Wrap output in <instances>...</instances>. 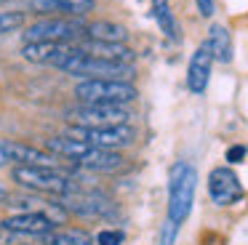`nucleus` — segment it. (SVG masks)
Masks as SVG:
<instances>
[{"label":"nucleus","instance_id":"5701e85b","mask_svg":"<svg viewBox=\"0 0 248 245\" xmlns=\"http://www.w3.org/2000/svg\"><path fill=\"white\" fill-rule=\"evenodd\" d=\"M176 232H179V227L173 221H168L166 218V224H163V229H160V245H173V240H176Z\"/></svg>","mask_w":248,"mask_h":245},{"label":"nucleus","instance_id":"9d476101","mask_svg":"<svg viewBox=\"0 0 248 245\" xmlns=\"http://www.w3.org/2000/svg\"><path fill=\"white\" fill-rule=\"evenodd\" d=\"M214 61H216L214 51H211L208 40H203L198 48H195L192 59H189V64H187V88H189V93H195V96L205 93Z\"/></svg>","mask_w":248,"mask_h":245},{"label":"nucleus","instance_id":"6e6552de","mask_svg":"<svg viewBox=\"0 0 248 245\" xmlns=\"http://www.w3.org/2000/svg\"><path fill=\"white\" fill-rule=\"evenodd\" d=\"M3 227L16 232L19 237H46V234L56 232V218L43 211H22L14 216L3 218Z\"/></svg>","mask_w":248,"mask_h":245},{"label":"nucleus","instance_id":"4be33fe9","mask_svg":"<svg viewBox=\"0 0 248 245\" xmlns=\"http://www.w3.org/2000/svg\"><path fill=\"white\" fill-rule=\"evenodd\" d=\"M246 154H248V149L243 147V144H235V147H230L224 152V160L230 165H237V163H243V160H246Z\"/></svg>","mask_w":248,"mask_h":245},{"label":"nucleus","instance_id":"39448f33","mask_svg":"<svg viewBox=\"0 0 248 245\" xmlns=\"http://www.w3.org/2000/svg\"><path fill=\"white\" fill-rule=\"evenodd\" d=\"M64 117L72 125L80 128H112V125H128L131 112L125 107L112 104H78L64 112Z\"/></svg>","mask_w":248,"mask_h":245},{"label":"nucleus","instance_id":"dca6fc26","mask_svg":"<svg viewBox=\"0 0 248 245\" xmlns=\"http://www.w3.org/2000/svg\"><path fill=\"white\" fill-rule=\"evenodd\" d=\"M88 40H96V43H125L128 40V32H125L123 24H115V21H91L86 30Z\"/></svg>","mask_w":248,"mask_h":245},{"label":"nucleus","instance_id":"f257e3e1","mask_svg":"<svg viewBox=\"0 0 248 245\" xmlns=\"http://www.w3.org/2000/svg\"><path fill=\"white\" fill-rule=\"evenodd\" d=\"M195 189H198V168L192 163H179L171 165L168 170V205H166V218L182 227L192 213L195 202Z\"/></svg>","mask_w":248,"mask_h":245},{"label":"nucleus","instance_id":"6ab92c4d","mask_svg":"<svg viewBox=\"0 0 248 245\" xmlns=\"http://www.w3.org/2000/svg\"><path fill=\"white\" fill-rule=\"evenodd\" d=\"M46 245H96V240L88 237L80 229H67V232H51L46 234Z\"/></svg>","mask_w":248,"mask_h":245},{"label":"nucleus","instance_id":"7ed1b4c3","mask_svg":"<svg viewBox=\"0 0 248 245\" xmlns=\"http://www.w3.org/2000/svg\"><path fill=\"white\" fill-rule=\"evenodd\" d=\"M139 96L134 83L128 80H104V77H88L75 85V99L80 104H112L125 107Z\"/></svg>","mask_w":248,"mask_h":245},{"label":"nucleus","instance_id":"412c9836","mask_svg":"<svg viewBox=\"0 0 248 245\" xmlns=\"http://www.w3.org/2000/svg\"><path fill=\"white\" fill-rule=\"evenodd\" d=\"M93 240H96V245H123L125 234L120 229H102Z\"/></svg>","mask_w":248,"mask_h":245},{"label":"nucleus","instance_id":"20e7f679","mask_svg":"<svg viewBox=\"0 0 248 245\" xmlns=\"http://www.w3.org/2000/svg\"><path fill=\"white\" fill-rule=\"evenodd\" d=\"M11 179L19 186L32 192H46V195H56L64 197L70 192L78 189V184L72 181V176L67 170L59 168H35V165H14L11 168Z\"/></svg>","mask_w":248,"mask_h":245},{"label":"nucleus","instance_id":"1a4fd4ad","mask_svg":"<svg viewBox=\"0 0 248 245\" xmlns=\"http://www.w3.org/2000/svg\"><path fill=\"white\" fill-rule=\"evenodd\" d=\"M62 205H64V211L70 213H78V216H107V213L115 211L112 200H109L107 195H102V192H83V189H75L70 192V195L62 197Z\"/></svg>","mask_w":248,"mask_h":245},{"label":"nucleus","instance_id":"f03ea898","mask_svg":"<svg viewBox=\"0 0 248 245\" xmlns=\"http://www.w3.org/2000/svg\"><path fill=\"white\" fill-rule=\"evenodd\" d=\"M88 24H83L75 16H46L24 30V43H67L78 46L86 40Z\"/></svg>","mask_w":248,"mask_h":245},{"label":"nucleus","instance_id":"4468645a","mask_svg":"<svg viewBox=\"0 0 248 245\" xmlns=\"http://www.w3.org/2000/svg\"><path fill=\"white\" fill-rule=\"evenodd\" d=\"M83 51H88L91 56L99 59H107V61H120V64H134L136 53L134 48H128L125 43H96V40H86V43H78Z\"/></svg>","mask_w":248,"mask_h":245},{"label":"nucleus","instance_id":"b1692460","mask_svg":"<svg viewBox=\"0 0 248 245\" xmlns=\"http://www.w3.org/2000/svg\"><path fill=\"white\" fill-rule=\"evenodd\" d=\"M195 5H198V14L203 16V19H211L216 11V3L214 0H195Z\"/></svg>","mask_w":248,"mask_h":245},{"label":"nucleus","instance_id":"423d86ee","mask_svg":"<svg viewBox=\"0 0 248 245\" xmlns=\"http://www.w3.org/2000/svg\"><path fill=\"white\" fill-rule=\"evenodd\" d=\"M64 136L86 141L96 149H123L128 144H134L136 131L131 125H112V128H80V125H70L64 131Z\"/></svg>","mask_w":248,"mask_h":245},{"label":"nucleus","instance_id":"9b49d317","mask_svg":"<svg viewBox=\"0 0 248 245\" xmlns=\"http://www.w3.org/2000/svg\"><path fill=\"white\" fill-rule=\"evenodd\" d=\"M6 147V154L11 163L16 165H35V168H62V157L51 154L48 149H38V147H30V144H19V141H3Z\"/></svg>","mask_w":248,"mask_h":245},{"label":"nucleus","instance_id":"a211bd4d","mask_svg":"<svg viewBox=\"0 0 248 245\" xmlns=\"http://www.w3.org/2000/svg\"><path fill=\"white\" fill-rule=\"evenodd\" d=\"M152 16H155L157 27H160V32L168 40H179V27L171 8H168V0H152Z\"/></svg>","mask_w":248,"mask_h":245},{"label":"nucleus","instance_id":"393cba45","mask_svg":"<svg viewBox=\"0 0 248 245\" xmlns=\"http://www.w3.org/2000/svg\"><path fill=\"white\" fill-rule=\"evenodd\" d=\"M0 245H22V243H19L16 232H11V229H6L3 224H0Z\"/></svg>","mask_w":248,"mask_h":245},{"label":"nucleus","instance_id":"0eeeda50","mask_svg":"<svg viewBox=\"0 0 248 245\" xmlns=\"http://www.w3.org/2000/svg\"><path fill=\"white\" fill-rule=\"evenodd\" d=\"M208 195L216 205L227 208V205H235L237 200H243L246 189H243L235 170L227 168V165H219L208 173Z\"/></svg>","mask_w":248,"mask_h":245},{"label":"nucleus","instance_id":"a878e982","mask_svg":"<svg viewBox=\"0 0 248 245\" xmlns=\"http://www.w3.org/2000/svg\"><path fill=\"white\" fill-rule=\"evenodd\" d=\"M8 163H11V160H8L6 147H3V141H0V168H3V165H8Z\"/></svg>","mask_w":248,"mask_h":245},{"label":"nucleus","instance_id":"f3484780","mask_svg":"<svg viewBox=\"0 0 248 245\" xmlns=\"http://www.w3.org/2000/svg\"><path fill=\"white\" fill-rule=\"evenodd\" d=\"M208 46L214 51V59L221 64H230L232 61V37H230V30L221 24H214L208 30Z\"/></svg>","mask_w":248,"mask_h":245},{"label":"nucleus","instance_id":"bb28decb","mask_svg":"<svg viewBox=\"0 0 248 245\" xmlns=\"http://www.w3.org/2000/svg\"><path fill=\"white\" fill-rule=\"evenodd\" d=\"M11 200V197H8V189H3V186H0V205H3V202H8Z\"/></svg>","mask_w":248,"mask_h":245},{"label":"nucleus","instance_id":"f8f14e48","mask_svg":"<svg viewBox=\"0 0 248 245\" xmlns=\"http://www.w3.org/2000/svg\"><path fill=\"white\" fill-rule=\"evenodd\" d=\"M35 14L46 16H86L96 8V0H30Z\"/></svg>","mask_w":248,"mask_h":245},{"label":"nucleus","instance_id":"aec40b11","mask_svg":"<svg viewBox=\"0 0 248 245\" xmlns=\"http://www.w3.org/2000/svg\"><path fill=\"white\" fill-rule=\"evenodd\" d=\"M24 21H27L24 11H0V35H8V32L22 30Z\"/></svg>","mask_w":248,"mask_h":245},{"label":"nucleus","instance_id":"2eb2a0df","mask_svg":"<svg viewBox=\"0 0 248 245\" xmlns=\"http://www.w3.org/2000/svg\"><path fill=\"white\" fill-rule=\"evenodd\" d=\"M67 48H70L67 43H24L22 59L24 61H32V64H51L54 67Z\"/></svg>","mask_w":248,"mask_h":245},{"label":"nucleus","instance_id":"ddd939ff","mask_svg":"<svg viewBox=\"0 0 248 245\" xmlns=\"http://www.w3.org/2000/svg\"><path fill=\"white\" fill-rule=\"evenodd\" d=\"M123 163H125V160H123V154H120V152H115V149H96V147H91L83 157L75 160L78 168L99 170V173H112V170L123 168Z\"/></svg>","mask_w":248,"mask_h":245}]
</instances>
